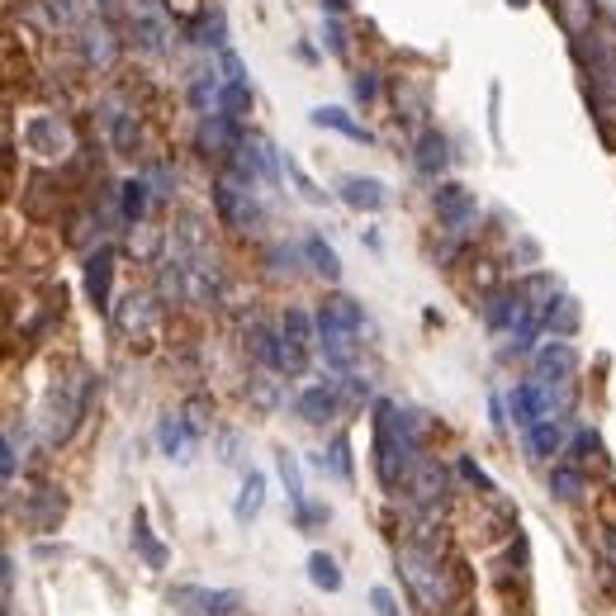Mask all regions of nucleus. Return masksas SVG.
Here are the masks:
<instances>
[{
	"label": "nucleus",
	"instance_id": "obj_1",
	"mask_svg": "<svg viewBox=\"0 0 616 616\" xmlns=\"http://www.w3.org/2000/svg\"><path fill=\"white\" fill-rule=\"evenodd\" d=\"M422 441H427V413L399 408L389 399L375 403V470H380L384 489H403L408 470L417 465Z\"/></svg>",
	"mask_w": 616,
	"mask_h": 616
},
{
	"label": "nucleus",
	"instance_id": "obj_2",
	"mask_svg": "<svg viewBox=\"0 0 616 616\" xmlns=\"http://www.w3.org/2000/svg\"><path fill=\"white\" fill-rule=\"evenodd\" d=\"M313 318H318V351H323V361L337 375H351L361 365V327H365L361 304L346 299V294H327Z\"/></svg>",
	"mask_w": 616,
	"mask_h": 616
},
{
	"label": "nucleus",
	"instance_id": "obj_3",
	"mask_svg": "<svg viewBox=\"0 0 616 616\" xmlns=\"http://www.w3.org/2000/svg\"><path fill=\"white\" fill-rule=\"evenodd\" d=\"M399 574L403 583L413 588V598L427 607V612H441L446 602H451V569L441 564V555L436 550H427V545H399Z\"/></svg>",
	"mask_w": 616,
	"mask_h": 616
},
{
	"label": "nucleus",
	"instance_id": "obj_4",
	"mask_svg": "<svg viewBox=\"0 0 616 616\" xmlns=\"http://www.w3.org/2000/svg\"><path fill=\"white\" fill-rule=\"evenodd\" d=\"M214 209L223 218V228H233V233H256L266 223V209L256 200V190L233 181V176H218L214 181Z\"/></svg>",
	"mask_w": 616,
	"mask_h": 616
},
{
	"label": "nucleus",
	"instance_id": "obj_5",
	"mask_svg": "<svg viewBox=\"0 0 616 616\" xmlns=\"http://www.w3.org/2000/svg\"><path fill=\"white\" fill-rule=\"evenodd\" d=\"M86 394H91V380L86 375H72V380H62L48 394V441H67L76 432V422L86 413Z\"/></svg>",
	"mask_w": 616,
	"mask_h": 616
},
{
	"label": "nucleus",
	"instance_id": "obj_6",
	"mask_svg": "<svg viewBox=\"0 0 616 616\" xmlns=\"http://www.w3.org/2000/svg\"><path fill=\"white\" fill-rule=\"evenodd\" d=\"M403 498H408V508L413 512H441L446 508V493H451V470L441 465V460H417L408 479H403Z\"/></svg>",
	"mask_w": 616,
	"mask_h": 616
},
{
	"label": "nucleus",
	"instance_id": "obj_7",
	"mask_svg": "<svg viewBox=\"0 0 616 616\" xmlns=\"http://www.w3.org/2000/svg\"><path fill=\"white\" fill-rule=\"evenodd\" d=\"M109 318H114V332L124 337V342H147L152 332H157V299L152 294H128V299H119V304L109 308Z\"/></svg>",
	"mask_w": 616,
	"mask_h": 616
},
{
	"label": "nucleus",
	"instance_id": "obj_8",
	"mask_svg": "<svg viewBox=\"0 0 616 616\" xmlns=\"http://www.w3.org/2000/svg\"><path fill=\"white\" fill-rule=\"evenodd\" d=\"M432 204H436V214H441V223H446V233L451 237H465L474 223H479V200H474L460 181H441Z\"/></svg>",
	"mask_w": 616,
	"mask_h": 616
},
{
	"label": "nucleus",
	"instance_id": "obj_9",
	"mask_svg": "<svg viewBox=\"0 0 616 616\" xmlns=\"http://www.w3.org/2000/svg\"><path fill=\"white\" fill-rule=\"evenodd\" d=\"M294 417H304L308 427H327L332 417H342L337 384H304V389L294 394Z\"/></svg>",
	"mask_w": 616,
	"mask_h": 616
},
{
	"label": "nucleus",
	"instance_id": "obj_10",
	"mask_svg": "<svg viewBox=\"0 0 616 616\" xmlns=\"http://www.w3.org/2000/svg\"><path fill=\"white\" fill-rule=\"evenodd\" d=\"M337 200L346 209H356V214H380L384 204H389V185L380 176H342L337 181Z\"/></svg>",
	"mask_w": 616,
	"mask_h": 616
},
{
	"label": "nucleus",
	"instance_id": "obj_11",
	"mask_svg": "<svg viewBox=\"0 0 616 616\" xmlns=\"http://www.w3.org/2000/svg\"><path fill=\"white\" fill-rule=\"evenodd\" d=\"M413 166L427 181H441L446 166H451V138H446L441 128H422L413 138Z\"/></svg>",
	"mask_w": 616,
	"mask_h": 616
},
{
	"label": "nucleus",
	"instance_id": "obj_12",
	"mask_svg": "<svg viewBox=\"0 0 616 616\" xmlns=\"http://www.w3.org/2000/svg\"><path fill=\"white\" fill-rule=\"evenodd\" d=\"M24 143L34 147L38 157H67L72 152V133H67V124L57 114H38V119L24 124Z\"/></svg>",
	"mask_w": 616,
	"mask_h": 616
},
{
	"label": "nucleus",
	"instance_id": "obj_13",
	"mask_svg": "<svg viewBox=\"0 0 616 616\" xmlns=\"http://www.w3.org/2000/svg\"><path fill=\"white\" fill-rule=\"evenodd\" d=\"M109 285H114V247H95L91 256H86V294H91V304L95 308H114L109 304Z\"/></svg>",
	"mask_w": 616,
	"mask_h": 616
},
{
	"label": "nucleus",
	"instance_id": "obj_14",
	"mask_svg": "<svg viewBox=\"0 0 616 616\" xmlns=\"http://www.w3.org/2000/svg\"><path fill=\"white\" fill-rule=\"evenodd\" d=\"M526 455L531 460H555V455L569 451V441H564V417H541L536 427H526Z\"/></svg>",
	"mask_w": 616,
	"mask_h": 616
},
{
	"label": "nucleus",
	"instance_id": "obj_15",
	"mask_svg": "<svg viewBox=\"0 0 616 616\" xmlns=\"http://www.w3.org/2000/svg\"><path fill=\"white\" fill-rule=\"evenodd\" d=\"M247 351H252L266 370L285 375V332H275V327H266V323H252L247 327Z\"/></svg>",
	"mask_w": 616,
	"mask_h": 616
},
{
	"label": "nucleus",
	"instance_id": "obj_16",
	"mask_svg": "<svg viewBox=\"0 0 616 616\" xmlns=\"http://www.w3.org/2000/svg\"><path fill=\"white\" fill-rule=\"evenodd\" d=\"M550 15L560 19V29L569 38H588L593 19H598V0H550Z\"/></svg>",
	"mask_w": 616,
	"mask_h": 616
},
{
	"label": "nucleus",
	"instance_id": "obj_17",
	"mask_svg": "<svg viewBox=\"0 0 616 616\" xmlns=\"http://www.w3.org/2000/svg\"><path fill=\"white\" fill-rule=\"evenodd\" d=\"M242 152L252 157V171L261 185H280V176H285V162H280V152L271 147V138H261V133H247L242 138Z\"/></svg>",
	"mask_w": 616,
	"mask_h": 616
},
{
	"label": "nucleus",
	"instance_id": "obj_18",
	"mask_svg": "<svg viewBox=\"0 0 616 616\" xmlns=\"http://www.w3.org/2000/svg\"><path fill=\"white\" fill-rule=\"evenodd\" d=\"M157 441H162V451L171 455V460H181V465L195 455V432H190L185 413H166L162 422H157Z\"/></svg>",
	"mask_w": 616,
	"mask_h": 616
},
{
	"label": "nucleus",
	"instance_id": "obj_19",
	"mask_svg": "<svg viewBox=\"0 0 616 616\" xmlns=\"http://www.w3.org/2000/svg\"><path fill=\"white\" fill-rule=\"evenodd\" d=\"M536 375H550V380H569V375H579V351L569 342H545L536 351Z\"/></svg>",
	"mask_w": 616,
	"mask_h": 616
},
{
	"label": "nucleus",
	"instance_id": "obj_20",
	"mask_svg": "<svg viewBox=\"0 0 616 616\" xmlns=\"http://www.w3.org/2000/svg\"><path fill=\"white\" fill-rule=\"evenodd\" d=\"M152 209V181L147 176H133V181L119 185V218H124L128 228H138Z\"/></svg>",
	"mask_w": 616,
	"mask_h": 616
},
{
	"label": "nucleus",
	"instance_id": "obj_21",
	"mask_svg": "<svg viewBox=\"0 0 616 616\" xmlns=\"http://www.w3.org/2000/svg\"><path fill=\"white\" fill-rule=\"evenodd\" d=\"M109 143H114V152H124V157H138V147H143V124H138L133 109H114V114H109Z\"/></svg>",
	"mask_w": 616,
	"mask_h": 616
},
{
	"label": "nucleus",
	"instance_id": "obj_22",
	"mask_svg": "<svg viewBox=\"0 0 616 616\" xmlns=\"http://www.w3.org/2000/svg\"><path fill=\"white\" fill-rule=\"evenodd\" d=\"M308 119H313V124H318V128H332V133H346L351 143H370V128H365V124H356V119H351V114H346L342 105H318V109H313V114H308Z\"/></svg>",
	"mask_w": 616,
	"mask_h": 616
},
{
	"label": "nucleus",
	"instance_id": "obj_23",
	"mask_svg": "<svg viewBox=\"0 0 616 616\" xmlns=\"http://www.w3.org/2000/svg\"><path fill=\"white\" fill-rule=\"evenodd\" d=\"M508 413H512V422H517L522 432L541 422L545 408H541V394H536V384L526 380V384H517V389H512V394H508Z\"/></svg>",
	"mask_w": 616,
	"mask_h": 616
},
{
	"label": "nucleus",
	"instance_id": "obj_24",
	"mask_svg": "<svg viewBox=\"0 0 616 616\" xmlns=\"http://www.w3.org/2000/svg\"><path fill=\"white\" fill-rule=\"evenodd\" d=\"M280 332H285V342L299 346V351H313L318 346V318H308L304 308H285V318H280Z\"/></svg>",
	"mask_w": 616,
	"mask_h": 616
},
{
	"label": "nucleus",
	"instance_id": "obj_25",
	"mask_svg": "<svg viewBox=\"0 0 616 616\" xmlns=\"http://www.w3.org/2000/svg\"><path fill=\"white\" fill-rule=\"evenodd\" d=\"M214 67H195L190 72V86H185V95H190V105L200 109V114H214L218 109V91H223V81H214Z\"/></svg>",
	"mask_w": 616,
	"mask_h": 616
},
{
	"label": "nucleus",
	"instance_id": "obj_26",
	"mask_svg": "<svg viewBox=\"0 0 616 616\" xmlns=\"http://www.w3.org/2000/svg\"><path fill=\"white\" fill-rule=\"evenodd\" d=\"M62 512H67V498L57 489H43L34 508H24V522L34 526V531H53V526L62 522Z\"/></svg>",
	"mask_w": 616,
	"mask_h": 616
},
{
	"label": "nucleus",
	"instance_id": "obj_27",
	"mask_svg": "<svg viewBox=\"0 0 616 616\" xmlns=\"http://www.w3.org/2000/svg\"><path fill=\"white\" fill-rule=\"evenodd\" d=\"M81 48H86V62L91 67H114V57H119V43L109 34L105 24H91L86 34H81Z\"/></svg>",
	"mask_w": 616,
	"mask_h": 616
},
{
	"label": "nucleus",
	"instance_id": "obj_28",
	"mask_svg": "<svg viewBox=\"0 0 616 616\" xmlns=\"http://www.w3.org/2000/svg\"><path fill=\"white\" fill-rule=\"evenodd\" d=\"M304 261H308V266H313L318 275H323L327 285H337V280H342V261H337V252H332V247H327L318 233L304 237Z\"/></svg>",
	"mask_w": 616,
	"mask_h": 616
},
{
	"label": "nucleus",
	"instance_id": "obj_29",
	"mask_svg": "<svg viewBox=\"0 0 616 616\" xmlns=\"http://www.w3.org/2000/svg\"><path fill=\"white\" fill-rule=\"evenodd\" d=\"M218 114H228L233 124H247V114H252V86H247V81H223Z\"/></svg>",
	"mask_w": 616,
	"mask_h": 616
},
{
	"label": "nucleus",
	"instance_id": "obj_30",
	"mask_svg": "<svg viewBox=\"0 0 616 616\" xmlns=\"http://www.w3.org/2000/svg\"><path fill=\"white\" fill-rule=\"evenodd\" d=\"M545 327H550L560 342L564 337H574V332H579V299H574V294H560L555 304L545 308Z\"/></svg>",
	"mask_w": 616,
	"mask_h": 616
},
{
	"label": "nucleus",
	"instance_id": "obj_31",
	"mask_svg": "<svg viewBox=\"0 0 616 616\" xmlns=\"http://www.w3.org/2000/svg\"><path fill=\"white\" fill-rule=\"evenodd\" d=\"M261 503H266V474L252 470L247 479H242V493H237V503H233V517L247 526L256 512H261Z\"/></svg>",
	"mask_w": 616,
	"mask_h": 616
},
{
	"label": "nucleus",
	"instance_id": "obj_32",
	"mask_svg": "<svg viewBox=\"0 0 616 616\" xmlns=\"http://www.w3.org/2000/svg\"><path fill=\"white\" fill-rule=\"evenodd\" d=\"M308 583H313L318 593H337V588H342V569H337V560H332L327 550H313V555H308Z\"/></svg>",
	"mask_w": 616,
	"mask_h": 616
},
{
	"label": "nucleus",
	"instance_id": "obj_33",
	"mask_svg": "<svg viewBox=\"0 0 616 616\" xmlns=\"http://www.w3.org/2000/svg\"><path fill=\"white\" fill-rule=\"evenodd\" d=\"M583 489H588V484H583L579 465H555V470H550V493H555V498L574 503V498H583Z\"/></svg>",
	"mask_w": 616,
	"mask_h": 616
},
{
	"label": "nucleus",
	"instance_id": "obj_34",
	"mask_svg": "<svg viewBox=\"0 0 616 616\" xmlns=\"http://www.w3.org/2000/svg\"><path fill=\"white\" fill-rule=\"evenodd\" d=\"M133 550H138V555H143L152 569H166V545L152 541V531H147V517H143V512L133 517Z\"/></svg>",
	"mask_w": 616,
	"mask_h": 616
},
{
	"label": "nucleus",
	"instance_id": "obj_35",
	"mask_svg": "<svg viewBox=\"0 0 616 616\" xmlns=\"http://www.w3.org/2000/svg\"><path fill=\"white\" fill-rule=\"evenodd\" d=\"M242 612V593L237 588H204V607H200V616H237Z\"/></svg>",
	"mask_w": 616,
	"mask_h": 616
},
{
	"label": "nucleus",
	"instance_id": "obj_36",
	"mask_svg": "<svg viewBox=\"0 0 616 616\" xmlns=\"http://www.w3.org/2000/svg\"><path fill=\"white\" fill-rule=\"evenodd\" d=\"M564 455H569V460H574V465H579V470H583L588 460H598V455H602V436L593 432V427H579V432H574V441H569V451H564Z\"/></svg>",
	"mask_w": 616,
	"mask_h": 616
},
{
	"label": "nucleus",
	"instance_id": "obj_37",
	"mask_svg": "<svg viewBox=\"0 0 616 616\" xmlns=\"http://www.w3.org/2000/svg\"><path fill=\"white\" fill-rule=\"evenodd\" d=\"M275 465H280V479H285V489H290V503L294 508H304L308 498H304V470H299V460H294L290 451H280L275 455Z\"/></svg>",
	"mask_w": 616,
	"mask_h": 616
},
{
	"label": "nucleus",
	"instance_id": "obj_38",
	"mask_svg": "<svg viewBox=\"0 0 616 616\" xmlns=\"http://www.w3.org/2000/svg\"><path fill=\"white\" fill-rule=\"evenodd\" d=\"M318 470H332L337 474V479H351V441H346V436H337V441H332V451H323L318 455Z\"/></svg>",
	"mask_w": 616,
	"mask_h": 616
},
{
	"label": "nucleus",
	"instance_id": "obj_39",
	"mask_svg": "<svg viewBox=\"0 0 616 616\" xmlns=\"http://www.w3.org/2000/svg\"><path fill=\"white\" fill-rule=\"evenodd\" d=\"M299 261H304V247L275 242L271 252H266V271H271V275H294V271H299Z\"/></svg>",
	"mask_w": 616,
	"mask_h": 616
},
{
	"label": "nucleus",
	"instance_id": "obj_40",
	"mask_svg": "<svg viewBox=\"0 0 616 616\" xmlns=\"http://www.w3.org/2000/svg\"><path fill=\"white\" fill-rule=\"evenodd\" d=\"M285 176H290V185L299 190V200H308V204H327V195H323V190H318L313 181H308V171H304L299 162H294V157H285Z\"/></svg>",
	"mask_w": 616,
	"mask_h": 616
},
{
	"label": "nucleus",
	"instance_id": "obj_41",
	"mask_svg": "<svg viewBox=\"0 0 616 616\" xmlns=\"http://www.w3.org/2000/svg\"><path fill=\"white\" fill-rule=\"evenodd\" d=\"M133 43H138V48H143V53H162L166 43H162V24H157V19H133Z\"/></svg>",
	"mask_w": 616,
	"mask_h": 616
},
{
	"label": "nucleus",
	"instance_id": "obj_42",
	"mask_svg": "<svg viewBox=\"0 0 616 616\" xmlns=\"http://www.w3.org/2000/svg\"><path fill=\"white\" fill-rule=\"evenodd\" d=\"M323 48L332 57H346V48H351V38H346V24H342V15H327L323 19Z\"/></svg>",
	"mask_w": 616,
	"mask_h": 616
},
{
	"label": "nucleus",
	"instance_id": "obj_43",
	"mask_svg": "<svg viewBox=\"0 0 616 616\" xmlns=\"http://www.w3.org/2000/svg\"><path fill=\"white\" fill-rule=\"evenodd\" d=\"M332 384H337V394H342V408H356V403L370 399V380H361L356 370L342 375V380H332Z\"/></svg>",
	"mask_w": 616,
	"mask_h": 616
},
{
	"label": "nucleus",
	"instance_id": "obj_44",
	"mask_svg": "<svg viewBox=\"0 0 616 616\" xmlns=\"http://www.w3.org/2000/svg\"><path fill=\"white\" fill-rule=\"evenodd\" d=\"M351 95H356L361 105H375V100H380V72H375V67L356 72L351 76Z\"/></svg>",
	"mask_w": 616,
	"mask_h": 616
},
{
	"label": "nucleus",
	"instance_id": "obj_45",
	"mask_svg": "<svg viewBox=\"0 0 616 616\" xmlns=\"http://www.w3.org/2000/svg\"><path fill=\"white\" fill-rule=\"evenodd\" d=\"M166 10H171V15H181L185 29H195V24L209 15V5H204V0H166Z\"/></svg>",
	"mask_w": 616,
	"mask_h": 616
},
{
	"label": "nucleus",
	"instance_id": "obj_46",
	"mask_svg": "<svg viewBox=\"0 0 616 616\" xmlns=\"http://www.w3.org/2000/svg\"><path fill=\"white\" fill-rule=\"evenodd\" d=\"M460 474H465V484H470V489H479L484 498H493V493H498V489H493V479L479 470V465H474L470 455H460Z\"/></svg>",
	"mask_w": 616,
	"mask_h": 616
},
{
	"label": "nucleus",
	"instance_id": "obj_47",
	"mask_svg": "<svg viewBox=\"0 0 616 616\" xmlns=\"http://www.w3.org/2000/svg\"><path fill=\"white\" fill-rule=\"evenodd\" d=\"M218 72H223V81H247L252 86V76H247V67H242V57L233 48H218Z\"/></svg>",
	"mask_w": 616,
	"mask_h": 616
},
{
	"label": "nucleus",
	"instance_id": "obj_48",
	"mask_svg": "<svg viewBox=\"0 0 616 616\" xmlns=\"http://www.w3.org/2000/svg\"><path fill=\"white\" fill-rule=\"evenodd\" d=\"M370 607H375V616H403L389 588H370Z\"/></svg>",
	"mask_w": 616,
	"mask_h": 616
},
{
	"label": "nucleus",
	"instance_id": "obj_49",
	"mask_svg": "<svg viewBox=\"0 0 616 616\" xmlns=\"http://www.w3.org/2000/svg\"><path fill=\"white\" fill-rule=\"evenodd\" d=\"M294 512H299V526H304V531L308 526H318V522H327V508H308L304 503V508H294Z\"/></svg>",
	"mask_w": 616,
	"mask_h": 616
},
{
	"label": "nucleus",
	"instance_id": "obj_50",
	"mask_svg": "<svg viewBox=\"0 0 616 616\" xmlns=\"http://www.w3.org/2000/svg\"><path fill=\"white\" fill-rule=\"evenodd\" d=\"M346 5H351V0H323V10H327V15H342Z\"/></svg>",
	"mask_w": 616,
	"mask_h": 616
},
{
	"label": "nucleus",
	"instance_id": "obj_51",
	"mask_svg": "<svg viewBox=\"0 0 616 616\" xmlns=\"http://www.w3.org/2000/svg\"><path fill=\"white\" fill-rule=\"evenodd\" d=\"M508 5H512V10H522V5H531V0H508Z\"/></svg>",
	"mask_w": 616,
	"mask_h": 616
},
{
	"label": "nucleus",
	"instance_id": "obj_52",
	"mask_svg": "<svg viewBox=\"0 0 616 616\" xmlns=\"http://www.w3.org/2000/svg\"><path fill=\"white\" fill-rule=\"evenodd\" d=\"M95 5H114V0H95Z\"/></svg>",
	"mask_w": 616,
	"mask_h": 616
}]
</instances>
